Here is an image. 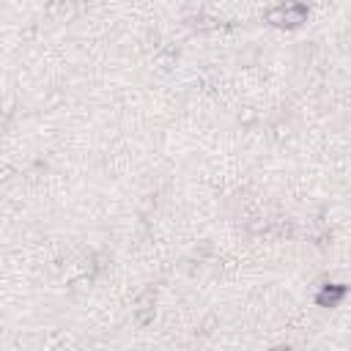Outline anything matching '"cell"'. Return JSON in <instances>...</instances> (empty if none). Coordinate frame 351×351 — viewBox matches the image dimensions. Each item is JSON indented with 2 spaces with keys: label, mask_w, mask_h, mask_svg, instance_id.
I'll use <instances>...</instances> for the list:
<instances>
[{
  "label": "cell",
  "mask_w": 351,
  "mask_h": 351,
  "mask_svg": "<svg viewBox=\"0 0 351 351\" xmlns=\"http://www.w3.org/2000/svg\"><path fill=\"white\" fill-rule=\"evenodd\" d=\"M346 293H348L346 285H340V282H326V285L315 293V304H318V307H337V304L346 299Z\"/></svg>",
  "instance_id": "2"
},
{
  "label": "cell",
  "mask_w": 351,
  "mask_h": 351,
  "mask_svg": "<svg viewBox=\"0 0 351 351\" xmlns=\"http://www.w3.org/2000/svg\"><path fill=\"white\" fill-rule=\"evenodd\" d=\"M307 16H310V8L302 0H285L271 11H266V19L277 27H299L302 22H307Z\"/></svg>",
  "instance_id": "1"
}]
</instances>
